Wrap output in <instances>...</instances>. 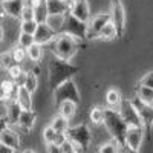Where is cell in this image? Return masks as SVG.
<instances>
[{
    "mask_svg": "<svg viewBox=\"0 0 153 153\" xmlns=\"http://www.w3.org/2000/svg\"><path fill=\"white\" fill-rule=\"evenodd\" d=\"M78 71H80L78 66H72L68 60H63L55 54H52L48 63V83L51 89L55 91L61 83L72 78Z\"/></svg>",
    "mask_w": 153,
    "mask_h": 153,
    "instance_id": "cell-1",
    "label": "cell"
},
{
    "mask_svg": "<svg viewBox=\"0 0 153 153\" xmlns=\"http://www.w3.org/2000/svg\"><path fill=\"white\" fill-rule=\"evenodd\" d=\"M104 126L107 132L110 133L112 138H115L117 141H120V144L124 147L126 146V133L129 129V124L124 121V118L121 117L120 110L117 109H104Z\"/></svg>",
    "mask_w": 153,
    "mask_h": 153,
    "instance_id": "cell-2",
    "label": "cell"
},
{
    "mask_svg": "<svg viewBox=\"0 0 153 153\" xmlns=\"http://www.w3.org/2000/svg\"><path fill=\"white\" fill-rule=\"evenodd\" d=\"M51 49H52V54H55L57 57L71 61L74 55L76 54V51H78V38H75L71 34L61 32L57 35Z\"/></svg>",
    "mask_w": 153,
    "mask_h": 153,
    "instance_id": "cell-3",
    "label": "cell"
},
{
    "mask_svg": "<svg viewBox=\"0 0 153 153\" xmlns=\"http://www.w3.org/2000/svg\"><path fill=\"white\" fill-rule=\"evenodd\" d=\"M65 25H63V31L65 34H71L78 40H83V38H87V26L89 23L83 22L80 19H76L71 11H68L65 14Z\"/></svg>",
    "mask_w": 153,
    "mask_h": 153,
    "instance_id": "cell-4",
    "label": "cell"
},
{
    "mask_svg": "<svg viewBox=\"0 0 153 153\" xmlns=\"http://www.w3.org/2000/svg\"><path fill=\"white\" fill-rule=\"evenodd\" d=\"M54 98H55L57 106L60 103H63V101H66V100L75 101L76 104H80V92H78V89H76V84L74 83V80L69 78L65 83H61L54 91Z\"/></svg>",
    "mask_w": 153,
    "mask_h": 153,
    "instance_id": "cell-5",
    "label": "cell"
},
{
    "mask_svg": "<svg viewBox=\"0 0 153 153\" xmlns=\"http://www.w3.org/2000/svg\"><path fill=\"white\" fill-rule=\"evenodd\" d=\"M66 136L71 139V141L78 147V150H86L89 147V143H91V130L87 129L86 124H78L75 127H69Z\"/></svg>",
    "mask_w": 153,
    "mask_h": 153,
    "instance_id": "cell-6",
    "label": "cell"
},
{
    "mask_svg": "<svg viewBox=\"0 0 153 153\" xmlns=\"http://www.w3.org/2000/svg\"><path fill=\"white\" fill-rule=\"evenodd\" d=\"M132 103L135 104L139 117H141V121H143V126L147 133L152 132L153 129V104H149L146 101H143L139 97H135L132 100Z\"/></svg>",
    "mask_w": 153,
    "mask_h": 153,
    "instance_id": "cell-7",
    "label": "cell"
},
{
    "mask_svg": "<svg viewBox=\"0 0 153 153\" xmlns=\"http://www.w3.org/2000/svg\"><path fill=\"white\" fill-rule=\"evenodd\" d=\"M120 113L121 117L124 118V121L129 124V126H138V127H144L141 117L135 107V104L132 103V100H123L121 101V106H120Z\"/></svg>",
    "mask_w": 153,
    "mask_h": 153,
    "instance_id": "cell-8",
    "label": "cell"
},
{
    "mask_svg": "<svg viewBox=\"0 0 153 153\" xmlns=\"http://www.w3.org/2000/svg\"><path fill=\"white\" fill-rule=\"evenodd\" d=\"M112 22V14L110 12H101V14L95 16L92 20H89V26H87V38H98L101 29L106 25Z\"/></svg>",
    "mask_w": 153,
    "mask_h": 153,
    "instance_id": "cell-9",
    "label": "cell"
},
{
    "mask_svg": "<svg viewBox=\"0 0 153 153\" xmlns=\"http://www.w3.org/2000/svg\"><path fill=\"white\" fill-rule=\"evenodd\" d=\"M144 127H138V126H129L126 133V146L130 147L133 152H139L141 150V144L144 139Z\"/></svg>",
    "mask_w": 153,
    "mask_h": 153,
    "instance_id": "cell-10",
    "label": "cell"
},
{
    "mask_svg": "<svg viewBox=\"0 0 153 153\" xmlns=\"http://www.w3.org/2000/svg\"><path fill=\"white\" fill-rule=\"evenodd\" d=\"M110 14H112V22L115 23V26H117L118 37H121L123 32H124V26H126V12H124L121 0H112Z\"/></svg>",
    "mask_w": 153,
    "mask_h": 153,
    "instance_id": "cell-11",
    "label": "cell"
},
{
    "mask_svg": "<svg viewBox=\"0 0 153 153\" xmlns=\"http://www.w3.org/2000/svg\"><path fill=\"white\" fill-rule=\"evenodd\" d=\"M34 37H35V43L46 45V43H49L51 40H54V38L57 37V32L45 22V23H38V28H37Z\"/></svg>",
    "mask_w": 153,
    "mask_h": 153,
    "instance_id": "cell-12",
    "label": "cell"
},
{
    "mask_svg": "<svg viewBox=\"0 0 153 153\" xmlns=\"http://www.w3.org/2000/svg\"><path fill=\"white\" fill-rule=\"evenodd\" d=\"M71 12L83 22H87L91 20V8H89V3L87 0H74V3L71 6Z\"/></svg>",
    "mask_w": 153,
    "mask_h": 153,
    "instance_id": "cell-13",
    "label": "cell"
},
{
    "mask_svg": "<svg viewBox=\"0 0 153 153\" xmlns=\"http://www.w3.org/2000/svg\"><path fill=\"white\" fill-rule=\"evenodd\" d=\"M0 144H6L12 149L19 150L20 147V138H19V133L14 132L12 129H8V127H3L0 130Z\"/></svg>",
    "mask_w": 153,
    "mask_h": 153,
    "instance_id": "cell-14",
    "label": "cell"
},
{
    "mask_svg": "<svg viewBox=\"0 0 153 153\" xmlns=\"http://www.w3.org/2000/svg\"><path fill=\"white\" fill-rule=\"evenodd\" d=\"M0 6L6 11V16H9L11 19H20L25 8V0H8V2H2Z\"/></svg>",
    "mask_w": 153,
    "mask_h": 153,
    "instance_id": "cell-15",
    "label": "cell"
},
{
    "mask_svg": "<svg viewBox=\"0 0 153 153\" xmlns=\"http://www.w3.org/2000/svg\"><path fill=\"white\" fill-rule=\"evenodd\" d=\"M49 14H66L68 11H71V3L65 2V0H46Z\"/></svg>",
    "mask_w": 153,
    "mask_h": 153,
    "instance_id": "cell-16",
    "label": "cell"
},
{
    "mask_svg": "<svg viewBox=\"0 0 153 153\" xmlns=\"http://www.w3.org/2000/svg\"><path fill=\"white\" fill-rule=\"evenodd\" d=\"M17 101L23 110H32V92L28 91L25 86H20V89H19Z\"/></svg>",
    "mask_w": 153,
    "mask_h": 153,
    "instance_id": "cell-17",
    "label": "cell"
},
{
    "mask_svg": "<svg viewBox=\"0 0 153 153\" xmlns=\"http://www.w3.org/2000/svg\"><path fill=\"white\" fill-rule=\"evenodd\" d=\"M35 117H37V115L32 110H22L17 124L22 127V129H25V130H31L34 123H35Z\"/></svg>",
    "mask_w": 153,
    "mask_h": 153,
    "instance_id": "cell-18",
    "label": "cell"
},
{
    "mask_svg": "<svg viewBox=\"0 0 153 153\" xmlns=\"http://www.w3.org/2000/svg\"><path fill=\"white\" fill-rule=\"evenodd\" d=\"M65 17H66L65 14H49V17H48V20H46V23H48L55 32H57V35L61 34V31H63Z\"/></svg>",
    "mask_w": 153,
    "mask_h": 153,
    "instance_id": "cell-19",
    "label": "cell"
},
{
    "mask_svg": "<svg viewBox=\"0 0 153 153\" xmlns=\"http://www.w3.org/2000/svg\"><path fill=\"white\" fill-rule=\"evenodd\" d=\"M106 101H107L109 107H112V109H120L123 98H121V94L117 91V89H109L107 94H106Z\"/></svg>",
    "mask_w": 153,
    "mask_h": 153,
    "instance_id": "cell-20",
    "label": "cell"
},
{
    "mask_svg": "<svg viewBox=\"0 0 153 153\" xmlns=\"http://www.w3.org/2000/svg\"><path fill=\"white\" fill-rule=\"evenodd\" d=\"M136 97H139L143 101H146L149 104H153V87L138 84L136 86Z\"/></svg>",
    "mask_w": 153,
    "mask_h": 153,
    "instance_id": "cell-21",
    "label": "cell"
},
{
    "mask_svg": "<svg viewBox=\"0 0 153 153\" xmlns=\"http://www.w3.org/2000/svg\"><path fill=\"white\" fill-rule=\"evenodd\" d=\"M58 109H60V113L63 115V117H66V118L71 120L75 115L76 103H75V101H71V100H66V101H63V103L58 104Z\"/></svg>",
    "mask_w": 153,
    "mask_h": 153,
    "instance_id": "cell-22",
    "label": "cell"
},
{
    "mask_svg": "<svg viewBox=\"0 0 153 153\" xmlns=\"http://www.w3.org/2000/svg\"><path fill=\"white\" fill-rule=\"evenodd\" d=\"M118 37V31H117V26H115L113 22H109L106 26L101 29L98 38H103V40H112V38Z\"/></svg>",
    "mask_w": 153,
    "mask_h": 153,
    "instance_id": "cell-23",
    "label": "cell"
},
{
    "mask_svg": "<svg viewBox=\"0 0 153 153\" xmlns=\"http://www.w3.org/2000/svg\"><path fill=\"white\" fill-rule=\"evenodd\" d=\"M35 11V20L38 23H45L49 17V9H48V3H46V0H43V2L40 5H37L34 8Z\"/></svg>",
    "mask_w": 153,
    "mask_h": 153,
    "instance_id": "cell-24",
    "label": "cell"
},
{
    "mask_svg": "<svg viewBox=\"0 0 153 153\" xmlns=\"http://www.w3.org/2000/svg\"><path fill=\"white\" fill-rule=\"evenodd\" d=\"M51 126H52L57 132H63V133H66V132H68V129H69V118L63 117V115L60 113L58 117H55V118L52 120Z\"/></svg>",
    "mask_w": 153,
    "mask_h": 153,
    "instance_id": "cell-25",
    "label": "cell"
},
{
    "mask_svg": "<svg viewBox=\"0 0 153 153\" xmlns=\"http://www.w3.org/2000/svg\"><path fill=\"white\" fill-rule=\"evenodd\" d=\"M42 46H43V45H40V43L31 45V46L28 48V57H29L31 60H34V61H40L42 57H43V48H42Z\"/></svg>",
    "mask_w": 153,
    "mask_h": 153,
    "instance_id": "cell-26",
    "label": "cell"
},
{
    "mask_svg": "<svg viewBox=\"0 0 153 153\" xmlns=\"http://www.w3.org/2000/svg\"><path fill=\"white\" fill-rule=\"evenodd\" d=\"M19 45L22 46V48H25V49H28L31 45H34L35 43V37H34V34H28V32H22L20 31V34H19Z\"/></svg>",
    "mask_w": 153,
    "mask_h": 153,
    "instance_id": "cell-27",
    "label": "cell"
},
{
    "mask_svg": "<svg viewBox=\"0 0 153 153\" xmlns=\"http://www.w3.org/2000/svg\"><path fill=\"white\" fill-rule=\"evenodd\" d=\"M11 55H12V58H14V61H16V63L22 65V63L28 58V49H25V48H22V46L19 45L16 49H12Z\"/></svg>",
    "mask_w": 153,
    "mask_h": 153,
    "instance_id": "cell-28",
    "label": "cell"
},
{
    "mask_svg": "<svg viewBox=\"0 0 153 153\" xmlns=\"http://www.w3.org/2000/svg\"><path fill=\"white\" fill-rule=\"evenodd\" d=\"M38 28V22L37 20H25L20 23V31L22 32H28V34H35Z\"/></svg>",
    "mask_w": 153,
    "mask_h": 153,
    "instance_id": "cell-29",
    "label": "cell"
},
{
    "mask_svg": "<svg viewBox=\"0 0 153 153\" xmlns=\"http://www.w3.org/2000/svg\"><path fill=\"white\" fill-rule=\"evenodd\" d=\"M37 86H38L37 75L34 74V71H29V72H28V76H26V83H25V87L34 94V92L37 91Z\"/></svg>",
    "mask_w": 153,
    "mask_h": 153,
    "instance_id": "cell-30",
    "label": "cell"
},
{
    "mask_svg": "<svg viewBox=\"0 0 153 153\" xmlns=\"http://www.w3.org/2000/svg\"><path fill=\"white\" fill-rule=\"evenodd\" d=\"M91 120L94 124L100 126V124H103L104 123V110L103 109H100V107H94L91 110Z\"/></svg>",
    "mask_w": 153,
    "mask_h": 153,
    "instance_id": "cell-31",
    "label": "cell"
},
{
    "mask_svg": "<svg viewBox=\"0 0 153 153\" xmlns=\"http://www.w3.org/2000/svg\"><path fill=\"white\" fill-rule=\"evenodd\" d=\"M55 138H57V130L52 126H48L43 130V141L46 144H51V143H55Z\"/></svg>",
    "mask_w": 153,
    "mask_h": 153,
    "instance_id": "cell-32",
    "label": "cell"
},
{
    "mask_svg": "<svg viewBox=\"0 0 153 153\" xmlns=\"http://www.w3.org/2000/svg\"><path fill=\"white\" fill-rule=\"evenodd\" d=\"M60 149H61V153H75V152H78V147H76L69 138H66L65 141L61 143Z\"/></svg>",
    "mask_w": 153,
    "mask_h": 153,
    "instance_id": "cell-33",
    "label": "cell"
},
{
    "mask_svg": "<svg viewBox=\"0 0 153 153\" xmlns=\"http://www.w3.org/2000/svg\"><path fill=\"white\" fill-rule=\"evenodd\" d=\"M20 20L22 22H25V20H35V11H34V8L25 5V8L22 11V16H20Z\"/></svg>",
    "mask_w": 153,
    "mask_h": 153,
    "instance_id": "cell-34",
    "label": "cell"
},
{
    "mask_svg": "<svg viewBox=\"0 0 153 153\" xmlns=\"http://www.w3.org/2000/svg\"><path fill=\"white\" fill-rule=\"evenodd\" d=\"M139 84H144V86L153 87V71L149 72V74H146L143 78H141V81H139Z\"/></svg>",
    "mask_w": 153,
    "mask_h": 153,
    "instance_id": "cell-35",
    "label": "cell"
},
{
    "mask_svg": "<svg viewBox=\"0 0 153 153\" xmlns=\"http://www.w3.org/2000/svg\"><path fill=\"white\" fill-rule=\"evenodd\" d=\"M26 76H28V72L23 71V72H20V74L16 76V78H12V80H14L19 86H25V83H26Z\"/></svg>",
    "mask_w": 153,
    "mask_h": 153,
    "instance_id": "cell-36",
    "label": "cell"
},
{
    "mask_svg": "<svg viewBox=\"0 0 153 153\" xmlns=\"http://www.w3.org/2000/svg\"><path fill=\"white\" fill-rule=\"evenodd\" d=\"M46 146H48V149H46V150H48L49 153H60V152H61L60 146H58V144H55V143H51V144H46Z\"/></svg>",
    "mask_w": 153,
    "mask_h": 153,
    "instance_id": "cell-37",
    "label": "cell"
},
{
    "mask_svg": "<svg viewBox=\"0 0 153 153\" xmlns=\"http://www.w3.org/2000/svg\"><path fill=\"white\" fill-rule=\"evenodd\" d=\"M0 152L2 153H12V152H16V149H12L6 144H0Z\"/></svg>",
    "mask_w": 153,
    "mask_h": 153,
    "instance_id": "cell-38",
    "label": "cell"
},
{
    "mask_svg": "<svg viewBox=\"0 0 153 153\" xmlns=\"http://www.w3.org/2000/svg\"><path fill=\"white\" fill-rule=\"evenodd\" d=\"M43 2V0H25V5H28V6H32L35 8L37 5H40Z\"/></svg>",
    "mask_w": 153,
    "mask_h": 153,
    "instance_id": "cell-39",
    "label": "cell"
},
{
    "mask_svg": "<svg viewBox=\"0 0 153 153\" xmlns=\"http://www.w3.org/2000/svg\"><path fill=\"white\" fill-rule=\"evenodd\" d=\"M65 2H69V3H71V5H72V3H74V2H71V0H65Z\"/></svg>",
    "mask_w": 153,
    "mask_h": 153,
    "instance_id": "cell-40",
    "label": "cell"
},
{
    "mask_svg": "<svg viewBox=\"0 0 153 153\" xmlns=\"http://www.w3.org/2000/svg\"><path fill=\"white\" fill-rule=\"evenodd\" d=\"M2 2H8V0H2Z\"/></svg>",
    "mask_w": 153,
    "mask_h": 153,
    "instance_id": "cell-41",
    "label": "cell"
}]
</instances>
